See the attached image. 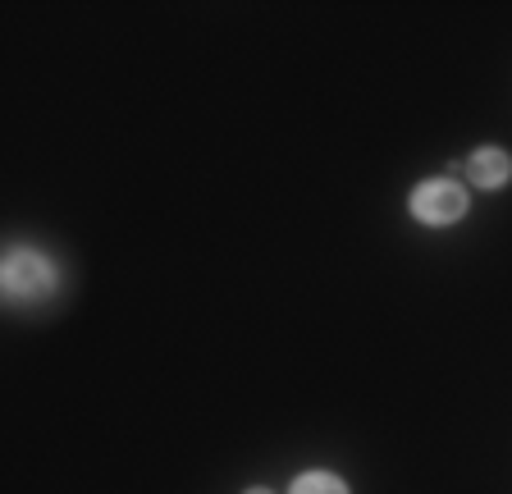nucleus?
I'll return each instance as SVG.
<instances>
[{"label":"nucleus","mask_w":512,"mask_h":494,"mask_svg":"<svg viewBox=\"0 0 512 494\" xmlns=\"http://www.w3.org/2000/svg\"><path fill=\"white\" fill-rule=\"evenodd\" d=\"M467 211V188L453 179H430L412 193V215L426 225H453Z\"/></svg>","instance_id":"obj_1"},{"label":"nucleus","mask_w":512,"mask_h":494,"mask_svg":"<svg viewBox=\"0 0 512 494\" xmlns=\"http://www.w3.org/2000/svg\"><path fill=\"white\" fill-rule=\"evenodd\" d=\"M5 289L14 298H37V293L51 289V266H46L37 252H14L5 261Z\"/></svg>","instance_id":"obj_2"},{"label":"nucleus","mask_w":512,"mask_h":494,"mask_svg":"<svg viewBox=\"0 0 512 494\" xmlns=\"http://www.w3.org/2000/svg\"><path fill=\"white\" fill-rule=\"evenodd\" d=\"M467 174L476 188H499V183H508V174H512V156L503 147H480L467 161Z\"/></svg>","instance_id":"obj_3"},{"label":"nucleus","mask_w":512,"mask_h":494,"mask_svg":"<svg viewBox=\"0 0 512 494\" xmlns=\"http://www.w3.org/2000/svg\"><path fill=\"white\" fill-rule=\"evenodd\" d=\"M293 494H348V485L330 472H307L293 481Z\"/></svg>","instance_id":"obj_4"},{"label":"nucleus","mask_w":512,"mask_h":494,"mask_svg":"<svg viewBox=\"0 0 512 494\" xmlns=\"http://www.w3.org/2000/svg\"><path fill=\"white\" fill-rule=\"evenodd\" d=\"M247 494H270V490H247Z\"/></svg>","instance_id":"obj_5"}]
</instances>
